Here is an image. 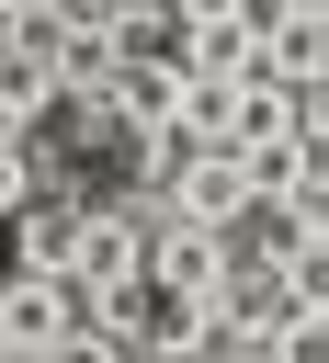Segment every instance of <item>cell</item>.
Wrapping results in <instances>:
<instances>
[{
    "instance_id": "7a4b0ae2",
    "label": "cell",
    "mask_w": 329,
    "mask_h": 363,
    "mask_svg": "<svg viewBox=\"0 0 329 363\" xmlns=\"http://www.w3.org/2000/svg\"><path fill=\"white\" fill-rule=\"evenodd\" d=\"M227 261H238L227 238H204V227H170V216H159V227H147V250H136V284H159V295H204V306H216Z\"/></svg>"
},
{
    "instance_id": "30bf717a",
    "label": "cell",
    "mask_w": 329,
    "mask_h": 363,
    "mask_svg": "<svg viewBox=\"0 0 329 363\" xmlns=\"http://www.w3.org/2000/svg\"><path fill=\"white\" fill-rule=\"evenodd\" d=\"M125 11H136V23H170V0H125Z\"/></svg>"
},
{
    "instance_id": "ba28073f",
    "label": "cell",
    "mask_w": 329,
    "mask_h": 363,
    "mask_svg": "<svg viewBox=\"0 0 329 363\" xmlns=\"http://www.w3.org/2000/svg\"><path fill=\"white\" fill-rule=\"evenodd\" d=\"M34 204V147H0V227Z\"/></svg>"
},
{
    "instance_id": "277c9868",
    "label": "cell",
    "mask_w": 329,
    "mask_h": 363,
    "mask_svg": "<svg viewBox=\"0 0 329 363\" xmlns=\"http://www.w3.org/2000/svg\"><path fill=\"white\" fill-rule=\"evenodd\" d=\"M136 250H147V227H136V216L79 204V227H68V284H136Z\"/></svg>"
},
{
    "instance_id": "4fadbf2b",
    "label": "cell",
    "mask_w": 329,
    "mask_h": 363,
    "mask_svg": "<svg viewBox=\"0 0 329 363\" xmlns=\"http://www.w3.org/2000/svg\"><path fill=\"white\" fill-rule=\"evenodd\" d=\"M0 363H11V329H0Z\"/></svg>"
},
{
    "instance_id": "5bb4252c",
    "label": "cell",
    "mask_w": 329,
    "mask_h": 363,
    "mask_svg": "<svg viewBox=\"0 0 329 363\" xmlns=\"http://www.w3.org/2000/svg\"><path fill=\"white\" fill-rule=\"evenodd\" d=\"M0 68H11V57H0Z\"/></svg>"
},
{
    "instance_id": "9c48e42d",
    "label": "cell",
    "mask_w": 329,
    "mask_h": 363,
    "mask_svg": "<svg viewBox=\"0 0 329 363\" xmlns=\"http://www.w3.org/2000/svg\"><path fill=\"white\" fill-rule=\"evenodd\" d=\"M204 23H250V0H170V34H204Z\"/></svg>"
},
{
    "instance_id": "7c38bea8",
    "label": "cell",
    "mask_w": 329,
    "mask_h": 363,
    "mask_svg": "<svg viewBox=\"0 0 329 363\" xmlns=\"http://www.w3.org/2000/svg\"><path fill=\"white\" fill-rule=\"evenodd\" d=\"M113 363H147V352H113Z\"/></svg>"
},
{
    "instance_id": "8fae6325",
    "label": "cell",
    "mask_w": 329,
    "mask_h": 363,
    "mask_svg": "<svg viewBox=\"0 0 329 363\" xmlns=\"http://www.w3.org/2000/svg\"><path fill=\"white\" fill-rule=\"evenodd\" d=\"M11 11H34V0H0V23H11Z\"/></svg>"
},
{
    "instance_id": "6da1fadb",
    "label": "cell",
    "mask_w": 329,
    "mask_h": 363,
    "mask_svg": "<svg viewBox=\"0 0 329 363\" xmlns=\"http://www.w3.org/2000/svg\"><path fill=\"white\" fill-rule=\"evenodd\" d=\"M159 204H170V227H204V238H238V227H250V193H238V159H227V147L182 159V170L159 182Z\"/></svg>"
},
{
    "instance_id": "52a82bcc",
    "label": "cell",
    "mask_w": 329,
    "mask_h": 363,
    "mask_svg": "<svg viewBox=\"0 0 329 363\" xmlns=\"http://www.w3.org/2000/svg\"><path fill=\"white\" fill-rule=\"evenodd\" d=\"M68 227H79V204L34 193V204L11 216V272H68Z\"/></svg>"
},
{
    "instance_id": "3957f363",
    "label": "cell",
    "mask_w": 329,
    "mask_h": 363,
    "mask_svg": "<svg viewBox=\"0 0 329 363\" xmlns=\"http://www.w3.org/2000/svg\"><path fill=\"white\" fill-rule=\"evenodd\" d=\"M0 329H11V352H57L79 329V284L68 272H11L0 284Z\"/></svg>"
},
{
    "instance_id": "8992f818",
    "label": "cell",
    "mask_w": 329,
    "mask_h": 363,
    "mask_svg": "<svg viewBox=\"0 0 329 363\" xmlns=\"http://www.w3.org/2000/svg\"><path fill=\"white\" fill-rule=\"evenodd\" d=\"M261 79H329V11H261Z\"/></svg>"
},
{
    "instance_id": "5b68a950",
    "label": "cell",
    "mask_w": 329,
    "mask_h": 363,
    "mask_svg": "<svg viewBox=\"0 0 329 363\" xmlns=\"http://www.w3.org/2000/svg\"><path fill=\"white\" fill-rule=\"evenodd\" d=\"M182 91H193V79H182V57H136V45H125V68H113V91H102V102L125 113V136H159V125L182 113Z\"/></svg>"
}]
</instances>
